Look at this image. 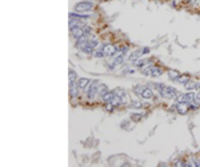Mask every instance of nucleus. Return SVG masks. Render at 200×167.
<instances>
[{
  "label": "nucleus",
  "mask_w": 200,
  "mask_h": 167,
  "mask_svg": "<svg viewBox=\"0 0 200 167\" xmlns=\"http://www.w3.org/2000/svg\"><path fill=\"white\" fill-rule=\"evenodd\" d=\"M92 7H93V3H92V1H88V0H86V1H79V3L75 5V10L76 11H80V12H83V11L91 10Z\"/></svg>",
  "instance_id": "nucleus-1"
},
{
  "label": "nucleus",
  "mask_w": 200,
  "mask_h": 167,
  "mask_svg": "<svg viewBox=\"0 0 200 167\" xmlns=\"http://www.w3.org/2000/svg\"><path fill=\"white\" fill-rule=\"evenodd\" d=\"M79 86H77V83H75V82H71L69 83V95H71V98H76L77 95H79Z\"/></svg>",
  "instance_id": "nucleus-2"
},
{
  "label": "nucleus",
  "mask_w": 200,
  "mask_h": 167,
  "mask_svg": "<svg viewBox=\"0 0 200 167\" xmlns=\"http://www.w3.org/2000/svg\"><path fill=\"white\" fill-rule=\"evenodd\" d=\"M69 31H71L73 38H76V39L86 35V34H84V28H82V27H72V28H69Z\"/></svg>",
  "instance_id": "nucleus-3"
},
{
  "label": "nucleus",
  "mask_w": 200,
  "mask_h": 167,
  "mask_svg": "<svg viewBox=\"0 0 200 167\" xmlns=\"http://www.w3.org/2000/svg\"><path fill=\"white\" fill-rule=\"evenodd\" d=\"M88 40H90V36H88V35L80 36V38H77L76 47H77V48H84V47H86V44L88 43Z\"/></svg>",
  "instance_id": "nucleus-4"
},
{
  "label": "nucleus",
  "mask_w": 200,
  "mask_h": 167,
  "mask_svg": "<svg viewBox=\"0 0 200 167\" xmlns=\"http://www.w3.org/2000/svg\"><path fill=\"white\" fill-rule=\"evenodd\" d=\"M101 98H103V100L105 102V103H112V102L116 99V94H115V91H108V92H105Z\"/></svg>",
  "instance_id": "nucleus-5"
},
{
  "label": "nucleus",
  "mask_w": 200,
  "mask_h": 167,
  "mask_svg": "<svg viewBox=\"0 0 200 167\" xmlns=\"http://www.w3.org/2000/svg\"><path fill=\"white\" fill-rule=\"evenodd\" d=\"M76 83H77V86H79L80 90H87L88 84L91 83V80L88 79V78H80V79L76 80Z\"/></svg>",
  "instance_id": "nucleus-6"
},
{
  "label": "nucleus",
  "mask_w": 200,
  "mask_h": 167,
  "mask_svg": "<svg viewBox=\"0 0 200 167\" xmlns=\"http://www.w3.org/2000/svg\"><path fill=\"white\" fill-rule=\"evenodd\" d=\"M84 25H86V23L82 21V19L71 18V20H69V28H72V27H82V28H84Z\"/></svg>",
  "instance_id": "nucleus-7"
},
{
  "label": "nucleus",
  "mask_w": 200,
  "mask_h": 167,
  "mask_svg": "<svg viewBox=\"0 0 200 167\" xmlns=\"http://www.w3.org/2000/svg\"><path fill=\"white\" fill-rule=\"evenodd\" d=\"M176 107H177L180 114H186L188 111V108H190V103H187V102H179Z\"/></svg>",
  "instance_id": "nucleus-8"
},
{
  "label": "nucleus",
  "mask_w": 200,
  "mask_h": 167,
  "mask_svg": "<svg viewBox=\"0 0 200 167\" xmlns=\"http://www.w3.org/2000/svg\"><path fill=\"white\" fill-rule=\"evenodd\" d=\"M140 95H142L143 99H147V100H148V99H152V96H153V92H152V91L149 90V88L145 87L144 91H143V92H142Z\"/></svg>",
  "instance_id": "nucleus-9"
},
{
  "label": "nucleus",
  "mask_w": 200,
  "mask_h": 167,
  "mask_svg": "<svg viewBox=\"0 0 200 167\" xmlns=\"http://www.w3.org/2000/svg\"><path fill=\"white\" fill-rule=\"evenodd\" d=\"M193 100L196 102V94H193V92H188V94L184 95V102H187V103H192Z\"/></svg>",
  "instance_id": "nucleus-10"
},
{
  "label": "nucleus",
  "mask_w": 200,
  "mask_h": 167,
  "mask_svg": "<svg viewBox=\"0 0 200 167\" xmlns=\"http://www.w3.org/2000/svg\"><path fill=\"white\" fill-rule=\"evenodd\" d=\"M162 75V70H159L158 67H151V72H149V76H160Z\"/></svg>",
  "instance_id": "nucleus-11"
},
{
  "label": "nucleus",
  "mask_w": 200,
  "mask_h": 167,
  "mask_svg": "<svg viewBox=\"0 0 200 167\" xmlns=\"http://www.w3.org/2000/svg\"><path fill=\"white\" fill-rule=\"evenodd\" d=\"M177 83H182V84H186L187 82H190V76L188 75H180L177 79H176Z\"/></svg>",
  "instance_id": "nucleus-12"
},
{
  "label": "nucleus",
  "mask_w": 200,
  "mask_h": 167,
  "mask_svg": "<svg viewBox=\"0 0 200 167\" xmlns=\"http://www.w3.org/2000/svg\"><path fill=\"white\" fill-rule=\"evenodd\" d=\"M93 56H96V58H103V56H105V52L103 51L101 47H99V48H96L93 51Z\"/></svg>",
  "instance_id": "nucleus-13"
},
{
  "label": "nucleus",
  "mask_w": 200,
  "mask_h": 167,
  "mask_svg": "<svg viewBox=\"0 0 200 167\" xmlns=\"http://www.w3.org/2000/svg\"><path fill=\"white\" fill-rule=\"evenodd\" d=\"M105 92H108L107 86H104V84H99V87H97V95H101V96H103Z\"/></svg>",
  "instance_id": "nucleus-14"
},
{
  "label": "nucleus",
  "mask_w": 200,
  "mask_h": 167,
  "mask_svg": "<svg viewBox=\"0 0 200 167\" xmlns=\"http://www.w3.org/2000/svg\"><path fill=\"white\" fill-rule=\"evenodd\" d=\"M168 76H169V79L176 80L177 78L180 76V75H179V72H177V71H175V70H168Z\"/></svg>",
  "instance_id": "nucleus-15"
},
{
  "label": "nucleus",
  "mask_w": 200,
  "mask_h": 167,
  "mask_svg": "<svg viewBox=\"0 0 200 167\" xmlns=\"http://www.w3.org/2000/svg\"><path fill=\"white\" fill-rule=\"evenodd\" d=\"M71 18H76V19H88L90 16L88 15H82V14H77V12H72V14H69V19Z\"/></svg>",
  "instance_id": "nucleus-16"
},
{
  "label": "nucleus",
  "mask_w": 200,
  "mask_h": 167,
  "mask_svg": "<svg viewBox=\"0 0 200 167\" xmlns=\"http://www.w3.org/2000/svg\"><path fill=\"white\" fill-rule=\"evenodd\" d=\"M68 75H69V80H71V82H76V80H77V74H76L72 68H69Z\"/></svg>",
  "instance_id": "nucleus-17"
},
{
  "label": "nucleus",
  "mask_w": 200,
  "mask_h": 167,
  "mask_svg": "<svg viewBox=\"0 0 200 167\" xmlns=\"http://www.w3.org/2000/svg\"><path fill=\"white\" fill-rule=\"evenodd\" d=\"M140 59V52H132L131 56H129V60L131 62H138Z\"/></svg>",
  "instance_id": "nucleus-18"
},
{
  "label": "nucleus",
  "mask_w": 200,
  "mask_h": 167,
  "mask_svg": "<svg viewBox=\"0 0 200 167\" xmlns=\"http://www.w3.org/2000/svg\"><path fill=\"white\" fill-rule=\"evenodd\" d=\"M115 94H116L117 98H121V99H123V96L125 95V91L123 90V88H116V90H115Z\"/></svg>",
  "instance_id": "nucleus-19"
},
{
  "label": "nucleus",
  "mask_w": 200,
  "mask_h": 167,
  "mask_svg": "<svg viewBox=\"0 0 200 167\" xmlns=\"http://www.w3.org/2000/svg\"><path fill=\"white\" fill-rule=\"evenodd\" d=\"M142 118H143L142 114H132V116H131V119L132 120H135V122H139Z\"/></svg>",
  "instance_id": "nucleus-20"
},
{
  "label": "nucleus",
  "mask_w": 200,
  "mask_h": 167,
  "mask_svg": "<svg viewBox=\"0 0 200 167\" xmlns=\"http://www.w3.org/2000/svg\"><path fill=\"white\" fill-rule=\"evenodd\" d=\"M144 86H136V87H135V92H136V94H142L143 91H144Z\"/></svg>",
  "instance_id": "nucleus-21"
},
{
  "label": "nucleus",
  "mask_w": 200,
  "mask_h": 167,
  "mask_svg": "<svg viewBox=\"0 0 200 167\" xmlns=\"http://www.w3.org/2000/svg\"><path fill=\"white\" fill-rule=\"evenodd\" d=\"M105 110L107 111H112L114 110V103H105Z\"/></svg>",
  "instance_id": "nucleus-22"
},
{
  "label": "nucleus",
  "mask_w": 200,
  "mask_h": 167,
  "mask_svg": "<svg viewBox=\"0 0 200 167\" xmlns=\"http://www.w3.org/2000/svg\"><path fill=\"white\" fill-rule=\"evenodd\" d=\"M134 107H136V108H142L143 107V103H140V102H132L131 103Z\"/></svg>",
  "instance_id": "nucleus-23"
},
{
  "label": "nucleus",
  "mask_w": 200,
  "mask_h": 167,
  "mask_svg": "<svg viewBox=\"0 0 200 167\" xmlns=\"http://www.w3.org/2000/svg\"><path fill=\"white\" fill-rule=\"evenodd\" d=\"M128 124H129V120H127L125 123H121V127H124V129H128Z\"/></svg>",
  "instance_id": "nucleus-24"
},
{
  "label": "nucleus",
  "mask_w": 200,
  "mask_h": 167,
  "mask_svg": "<svg viewBox=\"0 0 200 167\" xmlns=\"http://www.w3.org/2000/svg\"><path fill=\"white\" fill-rule=\"evenodd\" d=\"M142 52H143V54H148V52H149V48H143Z\"/></svg>",
  "instance_id": "nucleus-25"
},
{
  "label": "nucleus",
  "mask_w": 200,
  "mask_h": 167,
  "mask_svg": "<svg viewBox=\"0 0 200 167\" xmlns=\"http://www.w3.org/2000/svg\"><path fill=\"white\" fill-rule=\"evenodd\" d=\"M199 100H200V91L196 94V102H199Z\"/></svg>",
  "instance_id": "nucleus-26"
},
{
  "label": "nucleus",
  "mask_w": 200,
  "mask_h": 167,
  "mask_svg": "<svg viewBox=\"0 0 200 167\" xmlns=\"http://www.w3.org/2000/svg\"><path fill=\"white\" fill-rule=\"evenodd\" d=\"M101 1H103V0H101Z\"/></svg>",
  "instance_id": "nucleus-27"
}]
</instances>
